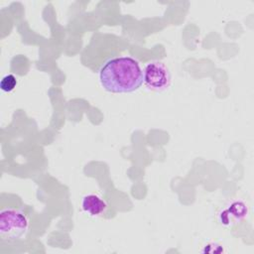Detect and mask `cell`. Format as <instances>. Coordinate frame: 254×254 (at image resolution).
Instances as JSON below:
<instances>
[{
    "instance_id": "2",
    "label": "cell",
    "mask_w": 254,
    "mask_h": 254,
    "mask_svg": "<svg viewBox=\"0 0 254 254\" xmlns=\"http://www.w3.org/2000/svg\"><path fill=\"white\" fill-rule=\"evenodd\" d=\"M29 228L26 214L16 208H4L0 211V236L3 240H16Z\"/></svg>"
},
{
    "instance_id": "3",
    "label": "cell",
    "mask_w": 254,
    "mask_h": 254,
    "mask_svg": "<svg viewBox=\"0 0 254 254\" xmlns=\"http://www.w3.org/2000/svg\"><path fill=\"white\" fill-rule=\"evenodd\" d=\"M145 84L153 90H163L171 82V74L168 67L161 62L149 63L143 71Z\"/></svg>"
},
{
    "instance_id": "1",
    "label": "cell",
    "mask_w": 254,
    "mask_h": 254,
    "mask_svg": "<svg viewBox=\"0 0 254 254\" xmlns=\"http://www.w3.org/2000/svg\"><path fill=\"white\" fill-rule=\"evenodd\" d=\"M99 81L108 92L129 93L143 84V70L132 57H116L102 64Z\"/></svg>"
},
{
    "instance_id": "6",
    "label": "cell",
    "mask_w": 254,
    "mask_h": 254,
    "mask_svg": "<svg viewBox=\"0 0 254 254\" xmlns=\"http://www.w3.org/2000/svg\"><path fill=\"white\" fill-rule=\"evenodd\" d=\"M16 85H17V78L15 77V75L11 73L4 75L0 81V88L4 92H11L12 90L15 89Z\"/></svg>"
},
{
    "instance_id": "4",
    "label": "cell",
    "mask_w": 254,
    "mask_h": 254,
    "mask_svg": "<svg viewBox=\"0 0 254 254\" xmlns=\"http://www.w3.org/2000/svg\"><path fill=\"white\" fill-rule=\"evenodd\" d=\"M247 214V206L243 201L234 200L219 212V222L224 226H230L241 221Z\"/></svg>"
},
{
    "instance_id": "5",
    "label": "cell",
    "mask_w": 254,
    "mask_h": 254,
    "mask_svg": "<svg viewBox=\"0 0 254 254\" xmlns=\"http://www.w3.org/2000/svg\"><path fill=\"white\" fill-rule=\"evenodd\" d=\"M81 207L90 216H97L103 213L106 208V202L97 194L89 193L83 196L81 201Z\"/></svg>"
}]
</instances>
